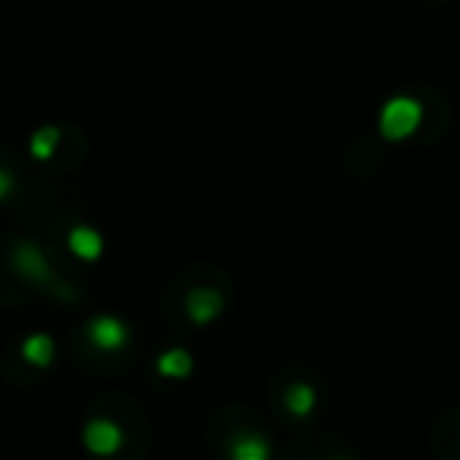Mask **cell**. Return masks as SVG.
<instances>
[{"instance_id":"cell-8","label":"cell","mask_w":460,"mask_h":460,"mask_svg":"<svg viewBox=\"0 0 460 460\" xmlns=\"http://www.w3.org/2000/svg\"><path fill=\"white\" fill-rule=\"evenodd\" d=\"M158 372L167 378H183L192 372V357L186 350H180V347H173V350H164L158 357Z\"/></svg>"},{"instance_id":"cell-7","label":"cell","mask_w":460,"mask_h":460,"mask_svg":"<svg viewBox=\"0 0 460 460\" xmlns=\"http://www.w3.org/2000/svg\"><path fill=\"white\" fill-rule=\"evenodd\" d=\"M22 359H26L29 366H51L54 359V341L48 338V334H32V338H26V344H22Z\"/></svg>"},{"instance_id":"cell-11","label":"cell","mask_w":460,"mask_h":460,"mask_svg":"<svg viewBox=\"0 0 460 460\" xmlns=\"http://www.w3.org/2000/svg\"><path fill=\"white\" fill-rule=\"evenodd\" d=\"M234 457L237 460H265L269 457V445H265L262 438H256V435H243V438L234 441Z\"/></svg>"},{"instance_id":"cell-4","label":"cell","mask_w":460,"mask_h":460,"mask_svg":"<svg viewBox=\"0 0 460 460\" xmlns=\"http://www.w3.org/2000/svg\"><path fill=\"white\" fill-rule=\"evenodd\" d=\"M221 306H224L221 294L211 290V288H199L186 296V313H190V319L199 322V325H205V322L215 319V315L221 313Z\"/></svg>"},{"instance_id":"cell-12","label":"cell","mask_w":460,"mask_h":460,"mask_svg":"<svg viewBox=\"0 0 460 460\" xmlns=\"http://www.w3.org/2000/svg\"><path fill=\"white\" fill-rule=\"evenodd\" d=\"M10 190H13V177L7 171H0V199L10 196Z\"/></svg>"},{"instance_id":"cell-1","label":"cell","mask_w":460,"mask_h":460,"mask_svg":"<svg viewBox=\"0 0 460 460\" xmlns=\"http://www.w3.org/2000/svg\"><path fill=\"white\" fill-rule=\"evenodd\" d=\"M420 120H422L420 102H416V98H407V95H397L382 108L378 129H382L385 139L397 142V139H407V136H413L416 127H420Z\"/></svg>"},{"instance_id":"cell-2","label":"cell","mask_w":460,"mask_h":460,"mask_svg":"<svg viewBox=\"0 0 460 460\" xmlns=\"http://www.w3.org/2000/svg\"><path fill=\"white\" fill-rule=\"evenodd\" d=\"M83 441L92 454H114L123 445V432L111 420H92L83 432Z\"/></svg>"},{"instance_id":"cell-6","label":"cell","mask_w":460,"mask_h":460,"mask_svg":"<svg viewBox=\"0 0 460 460\" xmlns=\"http://www.w3.org/2000/svg\"><path fill=\"white\" fill-rule=\"evenodd\" d=\"M13 265H16V269H20L26 278H32V281H45V278H48V262H45V256H41L39 246H32V243H20V246H16Z\"/></svg>"},{"instance_id":"cell-9","label":"cell","mask_w":460,"mask_h":460,"mask_svg":"<svg viewBox=\"0 0 460 460\" xmlns=\"http://www.w3.org/2000/svg\"><path fill=\"white\" fill-rule=\"evenodd\" d=\"M284 407L294 416H309L315 407V391L309 388V385H290V388L284 391Z\"/></svg>"},{"instance_id":"cell-5","label":"cell","mask_w":460,"mask_h":460,"mask_svg":"<svg viewBox=\"0 0 460 460\" xmlns=\"http://www.w3.org/2000/svg\"><path fill=\"white\" fill-rule=\"evenodd\" d=\"M70 250H73V256L85 259V262H95V259L102 256V250H104V240H102V234H98L95 227H85V224H79V227L70 230Z\"/></svg>"},{"instance_id":"cell-3","label":"cell","mask_w":460,"mask_h":460,"mask_svg":"<svg viewBox=\"0 0 460 460\" xmlns=\"http://www.w3.org/2000/svg\"><path fill=\"white\" fill-rule=\"evenodd\" d=\"M89 341L98 350H117V347L127 344V325L114 315H98L89 325Z\"/></svg>"},{"instance_id":"cell-10","label":"cell","mask_w":460,"mask_h":460,"mask_svg":"<svg viewBox=\"0 0 460 460\" xmlns=\"http://www.w3.org/2000/svg\"><path fill=\"white\" fill-rule=\"evenodd\" d=\"M58 142H60L58 127H41L39 133L32 136V142H29V152H32L39 161H48L54 155V148H58Z\"/></svg>"}]
</instances>
